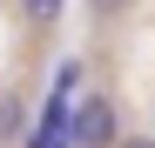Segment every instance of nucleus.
Wrapping results in <instances>:
<instances>
[{"label":"nucleus","mask_w":155,"mask_h":148,"mask_svg":"<svg viewBox=\"0 0 155 148\" xmlns=\"http://www.w3.org/2000/svg\"><path fill=\"white\" fill-rule=\"evenodd\" d=\"M115 148H155V141H148V135H128V141H115Z\"/></svg>","instance_id":"39448f33"},{"label":"nucleus","mask_w":155,"mask_h":148,"mask_svg":"<svg viewBox=\"0 0 155 148\" xmlns=\"http://www.w3.org/2000/svg\"><path fill=\"white\" fill-rule=\"evenodd\" d=\"M20 128H27V108H20V94H14V88H0V141H14Z\"/></svg>","instance_id":"7ed1b4c3"},{"label":"nucleus","mask_w":155,"mask_h":148,"mask_svg":"<svg viewBox=\"0 0 155 148\" xmlns=\"http://www.w3.org/2000/svg\"><path fill=\"white\" fill-rule=\"evenodd\" d=\"M27 148H74V141H68V108H61V101L41 108V128L27 135Z\"/></svg>","instance_id":"f03ea898"},{"label":"nucleus","mask_w":155,"mask_h":148,"mask_svg":"<svg viewBox=\"0 0 155 148\" xmlns=\"http://www.w3.org/2000/svg\"><path fill=\"white\" fill-rule=\"evenodd\" d=\"M68 141L74 148H115L121 128H115V101H101V94H88V101L68 108Z\"/></svg>","instance_id":"f257e3e1"},{"label":"nucleus","mask_w":155,"mask_h":148,"mask_svg":"<svg viewBox=\"0 0 155 148\" xmlns=\"http://www.w3.org/2000/svg\"><path fill=\"white\" fill-rule=\"evenodd\" d=\"M88 7H94V14H115V7H121V0H88Z\"/></svg>","instance_id":"423d86ee"},{"label":"nucleus","mask_w":155,"mask_h":148,"mask_svg":"<svg viewBox=\"0 0 155 148\" xmlns=\"http://www.w3.org/2000/svg\"><path fill=\"white\" fill-rule=\"evenodd\" d=\"M20 7H27V20H54V14H61V0H20Z\"/></svg>","instance_id":"20e7f679"}]
</instances>
